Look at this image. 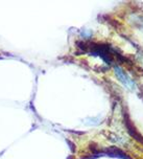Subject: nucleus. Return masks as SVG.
<instances>
[{
    "mask_svg": "<svg viewBox=\"0 0 143 159\" xmlns=\"http://www.w3.org/2000/svg\"><path fill=\"white\" fill-rule=\"evenodd\" d=\"M124 123H125V126H127V128L128 132H130L131 136H133L135 139H137L138 141H140V143H143V136L140 134L138 131H137V129L135 128V126L132 124L131 119H130V117H128L127 115H124Z\"/></svg>",
    "mask_w": 143,
    "mask_h": 159,
    "instance_id": "obj_1",
    "label": "nucleus"
}]
</instances>
